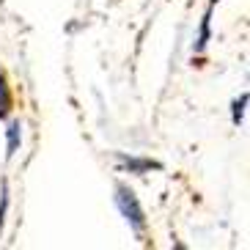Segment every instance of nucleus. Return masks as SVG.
Masks as SVG:
<instances>
[{"instance_id":"f257e3e1","label":"nucleus","mask_w":250,"mask_h":250,"mask_svg":"<svg viewBox=\"0 0 250 250\" xmlns=\"http://www.w3.org/2000/svg\"><path fill=\"white\" fill-rule=\"evenodd\" d=\"M113 201H116L118 212L124 214V220L129 223V228H132L135 234H143V228H146V212H143V206H140V201H138V195H135L132 187L116 184Z\"/></svg>"},{"instance_id":"f03ea898","label":"nucleus","mask_w":250,"mask_h":250,"mask_svg":"<svg viewBox=\"0 0 250 250\" xmlns=\"http://www.w3.org/2000/svg\"><path fill=\"white\" fill-rule=\"evenodd\" d=\"M20 143H22V124H20V121H11L8 129H6V157L8 160L17 154Z\"/></svg>"},{"instance_id":"7ed1b4c3","label":"nucleus","mask_w":250,"mask_h":250,"mask_svg":"<svg viewBox=\"0 0 250 250\" xmlns=\"http://www.w3.org/2000/svg\"><path fill=\"white\" fill-rule=\"evenodd\" d=\"M209 39H212V6H209V11H206L204 20H201V30H198V39H195V47H192V50L204 52L206 44H209Z\"/></svg>"},{"instance_id":"20e7f679","label":"nucleus","mask_w":250,"mask_h":250,"mask_svg":"<svg viewBox=\"0 0 250 250\" xmlns=\"http://www.w3.org/2000/svg\"><path fill=\"white\" fill-rule=\"evenodd\" d=\"M118 160H121L124 168L132 170V173H146L151 168H162L160 162H154V160H138V157H118Z\"/></svg>"},{"instance_id":"39448f33","label":"nucleus","mask_w":250,"mask_h":250,"mask_svg":"<svg viewBox=\"0 0 250 250\" xmlns=\"http://www.w3.org/2000/svg\"><path fill=\"white\" fill-rule=\"evenodd\" d=\"M11 104H14V99H11V91H8L6 74H3V69H0V121H3V118H8Z\"/></svg>"},{"instance_id":"423d86ee","label":"nucleus","mask_w":250,"mask_h":250,"mask_svg":"<svg viewBox=\"0 0 250 250\" xmlns=\"http://www.w3.org/2000/svg\"><path fill=\"white\" fill-rule=\"evenodd\" d=\"M6 212H8V184L3 179V187H0V228H3V220H6Z\"/></svg>"},{"instance_id":"0eeeda50","label":"nucleus","mask_w":250,"mask_h":250,"mask_svg":"<svg viewBox=\"0 0 250 250\" xmlns=\"http://www.w3.org/2000/svg\"><path fill=\"white\" fill-rule=\"evenodd\" d=\"M245 104H248V94H242V96H239V99L234 102V113H231V118H234V124H242Z\"/></svg>"},{"instance_id":"6e6552de","label":"nucleus","mask_w":250,"mask_h":250,"mask_svg":"<svg viewBox=\"0 0 250 250\" xmlns=\"http://www.w3.org/2000/svg\"><path fill=\"white\" fill-rule=\"evenodd\" d=\"M217 3H220V0H209V6H217Z\"/></svg>"}]
</instances>
